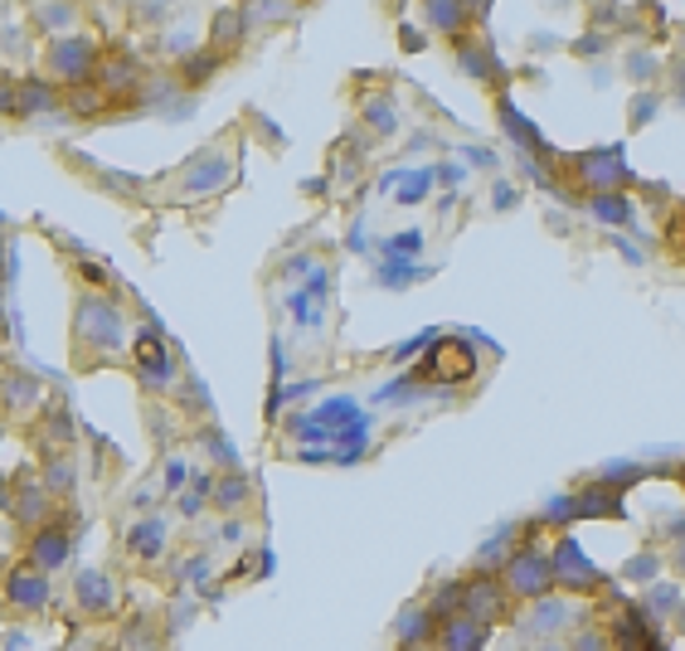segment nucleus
Masks as SVG:
<instances>
[{
  "label": "nucleus",
  "mask_w": 685,
  "mask_h": 651,
  "mask_svg": "<svg viewBox=\"0 0 685 651\" xmlns=\"http://www.w3.org/2000/svg\"><path fill=\"white\" fill-rule=\"evenodd\" d=\"M127 340V316L113 297H78L73 306V346L93 350V355H113Z\"/></svg>",
  "instance_id": "f257e3e1"
},
{
  "label": "nucleus",
  "mask_w": 685,
  "mask_h": 651,
  "mask_svg": "<svg viewBox=\"0 0 685 651\" xmlns=\"http://www.w3.org/2000/svg\"><path fill=\"white\" fill-rule=\"evenodd\" d=\"M97 59H103V49L88 34H59L54 44H49V78L59 83V88H73V83H93L97 73Z\"/></svg>",
  "instance_id": "f03ea898"
},
{
  "label": "nucleus",
  "mask_w": 685,
  "mask_h": 651,
  "mask_svg": "<svg viewBox=\"0 0 685 651\" xmlns=\"http://www.w3.org/2000/svg\"><path fill=\"white\" fill-rule=\"evenodd\" d=\"M500 584H506L510 598H520V603H535V598H545L549 588H555V564H549L545 549H520V555H510L506 574H500Z\"/></svg>",
  "instance_id": "7ed1b4c3"
},
{
  "label": "nucleus",
  "mask_w": 685,
  "mask_h": 651,
  "mask_svg": "<svg viewBox=\"0 0 685 651\" xmlns=\"http://www.w3.org/2000/svg\"><path fill=\"white\" fill-rule=\"evenodd\" d=\"M0 603L15 612H44L49 608V574H40L34 564H15L0 579Z\"/></svg>",
  "instance_id": "20e7f679"
},
{
  "label": "nucleus",
  "mask_w": 685,
  "mask_h": 651,
  "mask_svg": "<svg viewBox=\"0 0 685 651\" xmlns=\"http://www.w3.org/2000/svg\"><path fill=\"white\" fill-rule=\"evenodd\" d=\"M93 83H97V88H103L107 97H117V93H137L141 83H146V69H141V59L131 54V49H103Z\"/></svg>",
  "instance_id": "39448f33"
},
{
  "label": "nucleus",
  "mask_w": 685,
  "mask_h": 651,
  "mask_svg": "<svg viewBox=\"0 0 685 651\" xmlns=\"http://www.w3.org/2000/svg\"><path fill=\"white\" fill-rule=\"evenodd\" d=\"M549 564H555V584L573 588V594H583V588H598L603 584V574H598V564L583 555V545L573 535H565L555 545V555H549Z\"/></svg>",
  "instance_id": "423d86ee"
},
{
  "label": "nucleus",
  "mask_w": 685,
  "mask_h": 651,
  "mask_svg": "<svg viewBox=\"0 0 685 651\" xmlns=\"http://www.w3.org/2000/svg\"><path fill=\"white\" fill-rule=\"evenodd\" d=\"M579 176H583V186L598 195V190H622L632 180V170H628V156H622V146H603V151L579 156Z\"/></svg>",
  "instance_id": "0eeeda50"
},
{
  "label": "nucleus",
  "mask_w": 685,
  "mask_h": 651,
  "mask_svg": "<svg viewBox=\"0 0 685 651\" xmlns=\"http://www.w3.org/2000/svg\"><path fill=\"white\" fill-rule=\"evenodd\" d=\"M476 370V355L467 350V340H438L433 350L423 355V375L438 379V385H457Z\"/></svg>",
  "instance_id": "6e6552de"
},
{
  "label": "nucleus",
  "mask_w": 685,
  "mask_h": 651,
  "mask_svg": "<svg viewBox=\"0 0 685 651\" xmlns=\"http://www.w3.org/2000/svg\"><path fill=\"white\" fill-rule=\"evenodd\" d=\"M68 555H73V535L64 525H40V531L30 535V545H24V564H34L40 574L64 569Z\"/></svg>",
  "instance_id": "1a4fd4ad"
},
{
  "label": "nucleus",
  "mask_w": 685,
  "mask_h": 651,
  "mask_svg": "<svg viewBox=\"0 0 685 651\" xmlns=\"http://www.w3.org/2000/svg\"><path fill=\"white\" fill-rule=\"evenodd\" d=\"M506 584L492 579V574H476L472 584H462V612H472V618H482L486 628H492L496 618H506Z\"/></svg>",
  "instance_id": "9d476101"
},
{
  "label": "nucleus",
  "mask_w": 685,
  "mask_h": 651,
  "mask_svg": "<svg viewBox=\"0 0 685 651\" xmlns=\"http://www.w3.org/2000/svg\"><path fill=\"white\" fill-rule=\"evenodd\" d=\"M486 637H492V628H486L482 618H472V612H462V608L438 622V647L443 651H486Z\"/></svg>",
  "instance_id": "9b49d317"
},
{
  "label": "nucleus",
  "mask_w": 685,
  "mask_h": 651,
  "mask_svg": "<svg viewBox=\"0 0 685 651\" xmlns=\"http://www.w3.org/2000/svg\"><path fill=\"white\" fill-rule=\"evenodd\" d=\"M249 10L243 6H219L210 15V49L219 59H229L234 49H243V40H249Z\"/></svg>",
  "instance_id": "f8f14e48"
},
{
  "label": "nucleus",
  "mask_w": 685,
  "mask_h": 651,
  "mask_svg": "<svg viewBox=\"0 0 685 651\" xmlns=\"http://www.w3.org/2000/svg\"><path fill=\"white\" fill-rule=\"evenodd\" d=\"M59 97H64V88H59L54 78H20L15 88V117H44V113H59Z\"/></svg>",
  "instance_id": "ddd939ff"
},
{
  "label": "nucleus",
  "mask_w": 685,
  "mask_h": 651,
  "mask_svg": "<svg viewBox=\"0 0 685 651\" xmlns=\"http://www.w3.org/2000/svg\"><path fill=\"white\" fill-rule=\"evenodd\" d=\"M137 375H141L146 389H166L170 379H176V360H170L166 340L141 336V346H137Z\"/></svg>",
  "instance_id": "4468645a"
},
{
  "label": "nucleus",
  "mask_w": 685,
  "mask_h": 651,
  "mask_svg": "<svg viewBox=\"0 0 685 651\" xmlns=\"http://www.w3.org/2000/svg\"><path fill=\"white\" fill-rule=\"evenodd\" d=\"M229 180V161H224V151H204L200 161H190L186 166V180H180V190L186 195H210L219 190Z\"/></svg>",
  "instance_id": "2eb2a0df"
},
{
  "label": "nucleus",
  "mask_w": 685,
  "mask_h": 651,
  "mask_svg": "<svg viewBox=\"0 0 685 651\" xmlns=\"http://www.w3.org/2000/svg\"><path fill=\"white\" fill-rule=\"evenodd\" d=\"M423 6V24L428 30H438V34H447V40H457L462 30H467V6L462 0H419Z\"/></svg>",
  "instance_id": "dca6fc26"
},
{
  "label": "nucleus",
  "mask_w": 685,
  "mask_h": 651,
  "mask_svg": "<svg viewBox=\"0 0 685 651\" xmlns=\"http://www.w3.org/2000/svg\"><path fill=\"white\" fill-rule=\"evenodd\" d=\"M49 511H54V501H49L44 486H20V496L10 501V515L24 525V531H40V525H49Z\"/></svg>",
  "instance_id": "f3484780"
},
{
  "label": "nucleus",
  "mask_w": 685,
  "mask_h": 651,
  "mask_svg": "<svg viewBox=\"0 0 685 651\" xmlns=\"http://www.w3.org/2000/svg\"><path fill=\"white\" fill-rule=\"evenodd\" d=\"M73 598H78L88 612H107L113 608V598H117V588L107 574H97V569H83L78 574V584H73Z\"/></svg>",
  "instance_id": "a211bd4d"
},
{
  "label": "nucleus",
  "mask_w": 685,
  "mask_h": 651,
  "mask_svg": "<svg viewBox=\"0 0 685 651\" xmlns=\"http://www.w3.org/2000/svg\"><path fill=\"white\" fill-rule=\"evenodd\" d=\"M40 399H44V389H40V379L34 375H10L6 385H0V403H6L10 413H34L40 409Z\"/></svg>",
  "instance_id": "6ab92c4d"
},
{
  "label": "nucleus",
  "mask_w": 685,
  "mask_h": 651,
  "mask_svg": "<svg viewBox=\"0 0 685 651\" xmlns=\"http://www.w3.org/2000/svg\"><path fill=\"white\" fill-rule=\"evenodd\" d=\"M107 103H113V97L97 88V83H73V88H64V97H59V107L73 117H103Z\"/></svg>",
  "instance_id": "aec40b11"
},
{
  "label": "nucleus",
  "mask_w": 685,
  "mask_h": 651,
  "mask_svg": "<svg viewBox=\"0 0 685 651\" xmlns=\"http://www.w3.org/2000/svg\"><path fill=\"white\" fill-rule=\"evenodd\" d=\"M219 69H224V59H219L210 44L190 49V54H180V88H200V83H210Z\"/></svg>",
  "instance_id": "412c9836"
},
{
  "label": "nucleus",
  "mask_w": 685,
  "mask_h": 651,
  "mask_svg": "<svg viewBox=\"0 0 685 651\" xmlns=\"http://www.w3.org/2000/svg\"><path fill=\"white\" fill-rule=\"evenodd\" d=\"M210 501H214L219 511H243V506H249V501H253V486H249V476L229 466L224 476H214V486H210Z\"/></svg>",
  "instance_id": "4be33fe9"
},
{
  "label": "nucleus",
  "mask_w": 685,
  "mask_h": 651,
  "mask_svg": "<svg viewBox=\"0 0 685 651\" xmlns=\"http://www.w3.org/2000/svg\"><path fill=\"white\" fill-rule=\"evenodd\" d=\"M73 20H78V6L73 0H44L40 10H34V24H40L44 34H73Z\"/></svg>",
  "instance_id": "5701e85b"
},
{
  "label": "nucleus",
  "mask_w": 685,
  "mask_h": 651,
  "mask_svg": "<svg viewBox=\"0 0 685 651\" xmlns=\"http://www.w3.org/2000/svg\"><path fill=\"white\" fill-rule=\"evenodd\" d=\"M131 555H141V559H151V555H161V545H166V521L161 515H146V521L131 531Z\"/></svg>",
  "instance_id": "b1692460"
},
{
  "label": "nucleus",
  "mask_w": 685,
  "mask_h": 651,
  "mask_svg": "<svg viewBox=\"0 0 685 651\" xmlns=\"http://www.w3.org/2000/svg\"><path fill=\"white\" fill-rule=\"evenodd\" d=\"M589 210L603 219V224H628L632 219V204H628V195H618V190H598L593 200H589Z\"/></svg>",
  "instance_id": "393cba45"
},
{
  "label": "nucleus",
  "mask_w": 685,
  "mask_h": 651,
  "mask_svg": "<svg viewBox=\"0 0 685 651\" xmlns=\"http://www.w3.org/2000/svg\"><path fill=\"white\" fill-rule=\"evenodd\" d=\"M428 632H433V612H428V608H409V612L399 618V642H403V647L428 642Z\"/></svg>",
  "instance_id": "a878e982"
},
{
  "label": "nucleus",
  "mask_w": 685,
  "mask_h": 651,
  "mask_svg": "<svg viewBox=\"0 0 685 651\" xmlns=\"http://www.w3.org/2000/svg\"><path fill=\"white\" fill-rule=\"evenodd\" d=\"M457 64H462V73H472V78H492L496 73V59H492V49L486 44H462Z\"/></svg>",
  "instance_id": "bb28decb"
},
{
  "label": "nucleus",
  "mask_w": 685,
  "mask_h": 651,
  "mask_svg": "<svg viewBox=\"0 0 685 651\" xmlns=\"http://www.w3.org/2000/svg\"><path fill=\"white\" fill-rule=\"evenodd\" d=\"M365 127H370V132H379V137H389V132L399 127V113H394V103H389V97H370V103H365Z\"/></svg>",
  "instance_id": "cd10ccee"
},
{
  "label": "nucleus",
  "mask_w": 685,
  "mask_h": 651,
  "mask_svg": "<svg viewBox=\"0 0 685 651\" xmlns=\"http://www.w3.org/2000/svg\"><path fill=\"white\" fill-rule=\"evenodd\" d=\"M622 511V501H613L608 491H583L579 501H573V515L579 521H589V515H618Z\"/></svg>",
  "instance_id": "c85d7f7f"
},
{
  "label": "nucleus",
  "mask_w": 685,
  "mask_h": 651,
  "mask_svg": "<svg viewBox=\"0 0 685 651\" xmlns=\"http://www.w3.org/2000/svg\"><path fill=\"white\" fill-rule=\"evenodd\" d=\"M243 10H249V20H292V15H297V0H249V6H243Z\"/></svg>",
  "instance_id": "c756f323"
},
{
  "label": "nucleus",
  "mask_w": 685,
  "mask_h": 651,
  "mask_svg": "<svg viewBox=\"0 0 685 651\" xmlns=\"http://www.w3.org/2000/svg\"><path fill=\"white\" fill-rule=\"evenodd\" d=\"M40 486L49 491V496H64V491L73 486V462L68 458H54V462L44 466V482Z\"/></svg>",
  "instance_id": "7c9ffc66"
},
{
  "label": "nucleus",
  "mask_w": 685,
  "mask_h": 651,
  "mask_svg": "<svg viewBox=\"0 0 685 651\" xmlns=\"http://www.w3.org/2000/svg\"><path fill=\"white\" fill-rule=\"evenodd\" d=\"M15 88L20 78L10 69H0V117H15Z\"/></svg>",
  "instance_id": "2f4dec72"
},
{
  "label": "nucleus",
  "mask_w": 685,
  "mask_h": 651,
  "mask_svg": "<svg viewBox=\"0 0 685 651\" xmlns=\"http://www.w3.org/2000/svg\"><path fill=\"white\" fill-rule=\"evenodd\" d=\"M204 448H210L224 466H234V448H229V438H224V433H214V428H210V433H204Z\"/></svg>",
  "instance_id": "473e14b6"
},
{
  "label": "nucleus",
  "mask_w": 685,
  "mask_h": 651,
  "mask_svg": "<svg viewBox=\"0 0 685 651\" xmlns=\"http://www.w3.org/2000/svg\"><path fill=\"white\" fill-rule=\"evenodd\" d=\"M457 598H462V584H447L443 594H438V603L428 608V612H457Z\"/></svg>",
  "instance_id": "72a5a7b5"
},
{
  "label": "nucleus",
  "mask_w": 685,
  "mask_h": 651,
  "mask_svg": "<svg viewBox=\"0 0 685 651\" xmlns=\"http://www.w3.org/2000/svg\"><path fill=\"white\" fill-rule=\"evenodd\" d=\"M549 515H555V525H565L569 515H573V501L569 496H555V501H549Z\"/></svg>",
  "instance_id": "f704fd0d"
},
{
  "label": "nucleus",
  "mask_w": 685,
  "mask_h": 651,
  "mask_svg": "<svg viewBox=\"0 0 685 651\" xmlns=\"http://www.w3.org/2000/svg\"><path fill=\"white\" fill-rule=\"evenodd\" d=\"M141 10H146V15H141L146 24H161L166 20V0H141Z\"/></svg>",
  "instance_id": "c9c22d12"
},
{
  "label": "nucleus",
  "mask_w": 685,
  "mask_h": 651,
  "mask_svg": "<svg viewBox=\"0 0 685 651\" xmlns=\"http://www.w3.org/2000/svg\"><path fill=\"white\" fill-rule=\"evenodd\" d=\"M462 6H467V15H486V6H492V0H462Z\"/></svg>",
  "instance_id": "e433bc0d"
},
{
  "label": "nucleus",
  "mask_w": 685,
  "mask_h": 651,
  "mask_svg": "<svg viewBox=\"0 0 685 651\" xmlns=\"http://www.w3.org/2000/svg\"><path fill=\"white\" fill-rule=\"evenodd\" d=\"M0 20H6V0H0Z\"/></svg>",
  "instance_id": "4c0bfd02"
},
{
  "label": "nucleus",
  "mask_w": 685,
  "mask_h": 651,
  "mask_svg": "<svg viewBox=\"0 0 685 651\" xmlns=\"http://www.w3.org/2000/svg\"><path fill=\"white\" fill-rule=\"evenodd\" d=\"M0 258H6V243H0Z\"/></svg>",
  "instance_id": "58836bf2"
}]
</instances>
